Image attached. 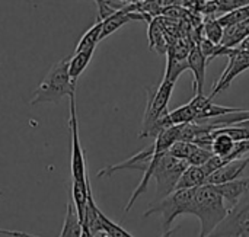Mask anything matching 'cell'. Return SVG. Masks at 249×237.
<instances>
[{"mask_svg": "<svg viewBox=\"0 0 249 237\" xmlns=\"http://www.w3.org/2000/svg\"><path fill=\"white\" fill-rule=\"evenodd\" d=\"M249 35V19L245 22L232 25L225 28V35H223V41L220 45L226 47V48H238L242 41Z\"/></svg>", "mask_w": 249, "mask_h": 237, "instance_id": "9a60e30c", "label": "cell"}, {"mask_svg": "<svg viewBox=\"0 0 249 237\" xmlns=\"http://www.w3.org/2000/svg\"><path fill=\"white\" fill-rule=\"evenodd\" d=\"M241 237H249V232H245V233H242Z\"/></svg>", "mask_w": 249, "mask_h": 237, "instance_id": "4316f807", "label": "cell"}, {"mask_svg": "<svg viewBox=\"0 0 249 237\" xmlns=\"http://www.w3.org/2000/svg\"><path fill=\"white\" fill-rule=\"evenodd\" d=\"M175 83L169 80H162L159 86L147 89V102L143 115V124L139 138L153 137V131L160 118L168 114V103L172 96Z\"/></svg>", "mask_w": 249, "mask_h": 237, "instance_id": "277c9868", "label": "cell"}, {"mask_svg": "<svg viewBox=\"0 0 249 237\" xmlns=\"http://www.w3.org/2000/svg\"><path fill=\"white\" fill-rule=\"evenodd\" d=\"M93 237H111L105 230H101V232H98V233H95Z\"/></svg>", "mask_w": 249, "mask_h": 237, "instance_id": "484cf974", "label": "cell"}, {"mask_svg": "<svg viewBox=\"0 0 249 237\" xmlns=\"http://www.w3.org/2000/svg\"><path fill=\"white\" fill-rule=\"evenodd\" d=\"M95 50H86V51H77L74 52V55L69 60V76L71 79V83L76 85L77 79L80 77V74L85 71V68L88 67V64L90 63L92 57H93Z\"/></svg>", "mask_w": 249, "mask_h": 237, "instance_id": "2e32d148", "label": "cell"}, {"mask_svg": "<svg viewBox=\"0 0 249 237\" xmlns=\"http://www.w3.org/2000/svg\"><path fill=\"white\" fill-rule=\"evenodd\" d=\"M249 165V157L245 159H235L228 162L225 166H222L220 169H217L216 172H213L204 185H220V184H226L231 181H235L238 178H241V175L244 173V170L247 169Z\"/></svg>", "mask_w": 249, "mask_h": 237, "instance_id": "30bf717a", "label": "cell"}, {"mask_svg": "<svg viewBox=\"0 0 249 237\" xmlns=\"http://www.w3.org/2000/svg\"><path fill=\"white\" fill-rule=\"evenodd\" d=\"M102 26H104V19L98 17V20L83 34L80 41L76 45V51H86V50H95L98 42L101 41V34H102Z\"/></svg>", "mask_w": 249, "mask_h": 237, "instance_id": "e0dca14e", "label": "cell"}, {"mask_svg": "<svg viewBox=\"0 0 249 237\" xmlns=\"http://www.w3.org/2000/svg\"><path fill=\"white\" fill-rule=\"evenodd\" d=\"M226 57L229 58V63H228L225 71L222 73L220 79L217 80V83L213 86V90L210 95L212 99L214 96H217L220 92L226 90L239 74H242L249 68V50L231 48V51Z\"/></svg>", "mask_w": 249, "mask_h": 237, "instance_id": "ba28073f", "label": "cell"}, {"mask_svg": "<svg viewBox=\"0 0 249 237\" xmlns=\"http://www.w3.org/2000/svg\"><path fill=\"white\" fill-rule=\"evenodd\" d=\"M249 19V3L245 6H241V7H236L233 10H229L226 12L223 16L219 17V22L222 23L223 28H228V26H232V25H236V23H241V22H245Z\"/></svg>", "mask_w": 249, "mask_h": 237, "instance_id": "ffe728a7", "label": "cell"}, {"mask_svg": "<svg viewBox=\"0 0 249 237\" xmlns=\"http://www.w3.org/2000/svg\"><path fill=\"white\" fill-rule=\"evenodd\" d=\"M76 93V85L69 76V58H63L53 64L47 76L36 87L31 105L38 103H58L64 96Z\"/></svg>", "mask_w": 249, "mask_h": 237, "instance_id": "7a4b0ae2", "label": "cell"}, {"mask_svg": "<svg viewBox=\"0 0 249 237\" xmlns=\"http://www.w3.org/2000/svg\"><path fill=\"white\" fill-rule=\"evenodd\" d=\"M82 230H83V223L80 221L76 207L70 198L67 203V210H66V217L63 221L61 233L58 237H80Z\"/></svg>", "mask_w": 249, "mask_h": 237, "instance_id": "5bb4252c", "label": "cell"}, {"mask_svg": "<svg viewBox=\"0 0 249 237\" xmlns=\"http://www.w3.org/2000/svg\"><path fill=\"white\" fill-rule=\"evenodd\" d=\"M152 165L156 191L162 198L175 191L181 175L188 168V163L185 160L174 157L172 154H169V152L155 154L152 157Z\"/></svg>", "mask_w": 249, "mask_h": 237, "instance_id": "5b68a950", "label": "cell"}, {"mask_svg": "<svg viewBox=\"0 0 249 237\" xmlns=\"http://www.w3.org/2000/svg\"><path fill=\"white\" fill-rule=\"evenodd\" d=\"M196 147H197V144H194V143H191V141H181V140H178V141H175V143L172 144V147H171L168 152H169V154H172L174 157L187 162L188 157L191 156V153L194 152Z\"/></svg>", "mask_w": 249, "mask_h": 237, "instance_id": "44dd1931", "label": "cell"}, {"mask_svg": "<svg viewBox=\"0 0 249 237\" xmlns=\"http://www.w3.org/2000/svg\"><path fill=\"white\" fill-rule=\"evenodd\" d=\"M172 233H174V230H169V232H168V236L166 237H171L172 236Z\"/></svg>", "mask_w": 249, "mask_h": 237, "instance_id": "83f0119b", "label": "cell"}, {"mask_svg": "<svg viewBox=\"0 0 249 237\" xmlns=\"http://www.w3.org/2000/svg\"><path fill=\"white\" fill-rule=\"evenodd\" d=\"M207 178H209V175L206 173L203 166H191V165H188V168L181 175L175 191L177 189H193V188L203 186L206 184Z\"/></svg>", "mask_w": 249, "mask_h": 237, "instance_id": "4fadbf2b", "label": "cell"}, {"mask_svg": "<svg viewBox=\"0 0 249 237\" xmlns=\"http://www.w3.org/2000/svg\"><path fill=\"white\" fill-rule=\"evenodd\" d=\"M213 186L222 195L228 208L231 210L249 192V178H238L235 181L220 185H213Z\"/></svg>", "mask_w": 249, "mask_h": 237, "instance_id": "8fae6325", "label": "cell"}, {"mask_svg": "<svg viewBox=\"0 0 249 237\" xmlns=\"http://www.w3.org/2000/svg\"><path fill=\"white\" fill-rule=\"evenodd\" d=\"M168 232H169V230H168ZM168 232H165V233H163V236H160V237H166V236H168Z\"/></svg>", "mask_w": 249, "mask_h": 237, "instance_id": "f546056e", "label": "cell"}, {"mask_svg": "<svg viewBox=\"0 0 249 237\" xmlns=\"http://www.w3.org/2000/svg\"><path fill=\"white\" fill-rule=\"evenodd\" d=\"M245 232H249V192L207 237H241Z\"/></svg>", "mask_w": 249, "mask_h": 237, "instance_id": "8992f818", "label": "cell"}, {"mask_svg": "<svg viewBox=\"0 0 249 237\" xmlns=\"http://www.w3.org/2000/svg\"><path fill=\"white\" fill-rule=\"evenodd\" d=\"M196 189H177L171 192L168 197L162 198L158 204L149 207L144 211V217H150L153 214H162V224L165 232H168L169 226L179 217V216H193L194 210V200H196Z\"/></svg>", "mask_w": 249, "mask_h": 237, "instance_id": "3957f363", "label": "cell"}, {"mask_svg": "<svg viewBox=\"0 0 249 237\" xmlns=\"http://www.w3.org/2000/svg\"><path fill=\"white\" fill-rule=\"evenodd\" d=\"M130 1H134V3H139V1H144V0H130Z\"/></svg>", "mask_w": 249, "mask_h": 237, "instance_id": "f1b7e54d", "label": "cell"}, {"mask_svg": "<svg viewBox=\"0 0 249 237\" xmlns=\"http://www.w3.org/2000/svg\"><path fill=\"white\" fill-rule=\"evenodd\" d=\"M236 146V141L223 130V128H216L212 131V146L210 150L213 152L214 156L219 157H228L231 159V154Z\"/></svg>", "mask_w": 249, "mask_h": 237, "instance_id": "7c38bea8", "label": "cell"}, {"mask_svg": "<svg viewBox=\"0 0 249 237\" xmlns=\"http://www.w3.org/2000/svg\"><path fill=\"white\" fill-rule=\"evenodd\" d=\"M206 66H207L206 55L203 54L198 44H193L188 52V68L194 74V82H193L194 95H203V87L206 80Z\"/></svg>", "mask_w": 249, "mask_h": 237, "instance_id": "9c48e42d", "label": "cell"}, {"mask_svg": "<svg viewBox=\"0 0 249 237\" xmlns=\"http://www.w3.org/2000/svg\"><path fill=\"white\" fill-rule=\"evenodd\" d=\"M229 208L213 185H203L196 189L193 216L200 220V237H207L228 216Z\"/></svg>", "mask_w": 249, "mask_h": 237, "instance_id": "6da1fadb", "label": "cell"}, {"mask_svg": "<svg viewBox=\"0 0 249 237\" xmlns=\"http://www.w3.org/2000/svg\"><path fill=\"white\" fill-rule=\"evenodd\" d=\"M101 223H102V230H105L111 237H134L127 230H124L120 224L109 220L102 211H101Z\"/></svg>", "mask_w": 249, "mask_h": 237, "instance_id": "7402d4cb", "label": "cell"}, {"mask_svg": "<svg viewBox=\"0 0 249 237\" xmlns=\"http://www.w3.org/2000/svg\"><path fill=\"white\" fill-rule=\"evenodd\" d=\"M69 98H70L69 127L71 133V179L85 182L89 178L86 172L85 153H83L80 138H79V124H77V115H76V93H71Z\"/></svg>", "mask_w": 249, "mask_h": 237, "instance_id": "52a82bcc", "label": "cell"}, {"mask_svg": "<svg viewBox=\"0 0 249 237\" xmlns=\"http://www.w3.org/2000/svg\"><path fill=\"white\" fill-rule=\"evenodd\" d=\"M149 42H150V48L156 50L158 52H166L168 51V45L165 41V31L160 26V22L158 20H152L149 22Z\"/></svg>", "mask_w": 249, "mask_h": 237, "instance_id": "ac0fdd59", "label": "cell"}, {"mask_svg": "<svg viewBox=\"0 0 249 237\" xmlns=\"http://www.w3.org/2000/svg\"><path fill=\"white\" fill-rule=\"evenodd\" d=\"M238 48H239V50H249V35L242 41V44H241Z\"/></svg>", "mask_w": 249, "mask_h": 237, "instance_id": "cb8c5ba5", "label": "cell"}, {"mask_svg": "<svg viewBox=\"0 0 249 237\" xmlns=\"http://www.w3.org/2000/svg\"><path fill=\"white\" fill-rule=\"evenodd\" d=\"M80 237H93V236H92V233H90V232L88 230V227H85V226H83V230H82V236H80Z\"/></svg>", "mask_w": 249, "mask_h": 237, "instance_id": "d4e9b609", "label": "cell"}, {"mask_svg": "<svg viewBox=\"0 0 249 237\" xmlns=\"http://www.w3.org/2000/svg\"><path fill=\"white\" fill-rule=\"evenodd\" d=\"M203 31H204V38L209 39L210 42L220 45L223 41V35H225V28L222 26V23L219 22V19H206L204 25H203Z\"/></svg>", "mask_w": 249, "mask_h": 237, "instance_id": "d6986e66", "label": "cell"}, {"mask_svg": "<svg viewBox=\"0 0 249 237\" xmlns=\"http://www.w3.org/2000/svg\"><path fill=\"white\" fill-rule=\"evenodd\" d=\"M213 156H214V154H213V152H212L210 149L197 146V147L194 149V152L191 153V156L188 157L187 163L191 165V166H201V165H204V163H206L210 157H213Z\"/></svg>", "mask_w": 249, "mask_h": 237, "instance_id": "603a6c76", "label": "cell"}]
</instances>
